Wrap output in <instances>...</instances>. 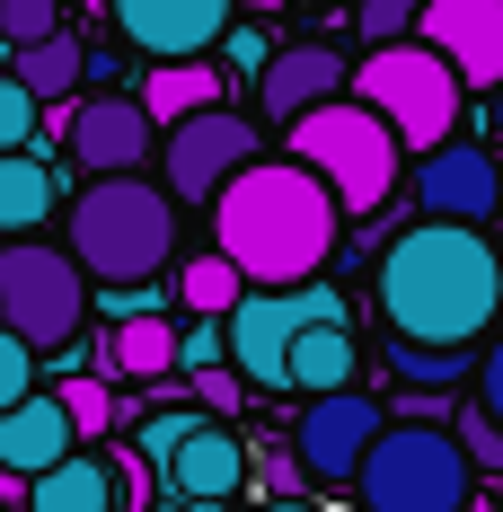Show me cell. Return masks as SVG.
<instances>
[{
    "label": "cell",
    "instance_id": "obj_1",
    "mask_svg": "<svg viewBox=\"0 0 503 512\" xmlns=\"http://www.w3.org/2000/svg\"><path fill=\"white\" fill-rule=\"evenodd\" d=\"M380 318L398 345L468 354L503 318V248L477 221H415L380 248Z\"/></svg>",
    "mask_w": 503,
    "mask_h": 512
},
{
    "label": "cell",
    "instance_id": "obj_2",
    "mask_svg": "<svg viewBox=\"0 0 503 512\" xmlns=\"http://www.w3.org/2000/svg\"><path fill=\"white\" fill-rule=\"evenodd\" d=\"M336 230H345V204L301 159H248L212 195V248L239 265V283H265V292L309 283L336 256Z\"/></svg>",
    "mask_w": 503,
    "mask_h": 512
},
{
    "label": "cell",
    "instance_id": "obj_3",
    "mask_svg": "<svg viewBox=\"0 0 503 512\" xmlns=\"http://www.w3.org/2000/svg\"><path fill=\"white\" fill-rule=\"evenodd\" d=\"M62 230H71L80 274H98V283H151L177 256V195L151 186L142 168H115V177L80 186V204L62 212Z\"/></svg>",
    "mask_w": 503,
    "mask_h": 512
},
{
    "label": "cell",
    "instance_id": "obj_4",
    "mask_svg": "<svg viewBox=\"0 0 503 512\" xmlns=\"http://www.w3.org/2000/svg\"><path fill=\"white\" fill-rule=\"evenodd\" d=\"M353 495H362V512H459L477 495V468H468L451 424L398 415L371 433V451L353 468Z\"/></svg>",
    "mask_w": 503,
    "mask_h": 512
},
{
    "label": "cell",
    "instance_id": "obj_5",
    "mask_svg": "<svg viewBox=\"0 0 503 512\" xmlns=\"http://www.w3.org/2000/svg\"><path fill=\"white\" fill-rule=\"evenodd\" d=\"M283 133H292V159L318 168L327 195H336L345 212H380L389 195H398V159L406 151H398V133L353 98V89H345V98H318L309 115H292Z\"/></svg>",
    "mask_w": 503,
    "mask_h": 512
},
{
    "label": "cell",
    "instance_id": "obj_6",
    "mask_svg": "<svg viewBox=\"0 0 503 512\" xmlns=\"http://www.w3.org/2000/svg\"><path fill=\"white\" fill-rule=\"evenodd\" d=\"M345 89L398 133V151H433V142H451V124H459V71L424 45V36H415V45H406V36L371 45L353 62Z\"/></svg>",
    "mask_w": 503,
    "mask_h": 512
},
{
    "label": "cell",
    "instance_id": "obj_7",
    "mask_svg": "<svg viewBox=\"0 0 503 512\" xmlns=\"http://www.w3.org/2000/svg\"><path fill=\"white\" fill-rule=\"evenodd\" d=\"M89 318V274L71 248H45V239H9L0 248V327L27 336L36 354H62Z\"/></svg>",
    "mask_w": 503,
    "mask_h": 512
},
{
    "label": "cell",
    "instance_id": "obj_8",
    "mask_svg": "<svg viewBox=\"0 0 503 512\" xmlns=\"http://www.w3.org/2000/svg\"><path fill=\"white\" fill-rule=\"evenodd\" d=\"M309 318H345V301L309 274V283H248L239 301L221 309V336H230V371L256 380V389H292L283 380V354H292V336H301Z\"/></svg>",
    "mask_w": 503,
    "mask_h": 512
},
{
    "label": "cell",
    "instance_id": "obj_9",
    "mask_svg": "<svg viewBox=\"0 0 503 512\" xmlns=\"http://www.w3.org/2000/svg\"><path fill=\"white\" fill-rule=\"evenodd\" d=\"M256 159V124L248 115H230V106H195V115H177L168 124V195L177 204H212L221 195V177H239Z\"/></svg>",
    "mask_w": 503,
    "mask_h": 512
},
{
    "label": "cell",
    "instance_id": "obj_10",
    "mask_svg": "<svg viewBox=\"0 0 503 512\" xmlns=\"http://www.w3.org/2000/svg\"><path fill=\"white\" fill-rule=\"evenodd\" d=\"M380 424H389L380 398H362V389H318L309 415L292 424V451H301L309 486H353V468H362V451H371Z\"/></svg>",
    "mask_w": 503,
    "mask_h": 512
},
{
    "label": "cell",
    "instance_id": "obj_11",
    "mask_svg": "<svg viewBox=\"0 0 503 512\" xmlns=\"http://www.w3.org/2000/svg\"><path fill=\"white\" fill-rule=\"evenodd\" d=\"M415 36L459 71V89H503V0H424Z\"/></svg>",
    "mask_w": 503,
    "mask_h": 512
},
{
    "label": "cell",
    "instance_id": "obj_12",
    "mask_svg": "<svg viewBox=\"0 0 503 512\" xmlns=\"http://www.w3.org/2000/svg\"><path fill=\"white\" fill-rule=\"evenodd\" d=\"M415 204L433 212V221H495L503 212L495 151H477V142H433L424 168H415Z\"/></svg>",
    "mask_w": 503,
    "mask_h": 512
},
{
    "label": "cell",
    "instance_id": "obj_13",
    "mask_svg": "<svg viewBox=\"0 0 503 512\" xmlns=\"http://www.w3.org/2000/svg\"><path fill=\"white\" fill-rule=\"evenodd\" d=\"M115 9V36L142 45L151 62H186V53H212L221 27H230V0H106Z\"/></svg>",
    "mask_w": 503,
    "mask_h": 512
},
{
    "label": "cell",
    "instance_id": "obj_14",
    "mask_svg": "<svg viewBox=\"0 0 503 512\" xmlns=\"http://www.w3.org/2000/svg\"><path fill=\"white\" fill-rule=\"evenodd\" d=\"M62 142H71V159L89 168V177H115V168H142L151 159V106L142 98H80L71 106V124H62Z\"/></svg>",
    "mask_w": 503,
    "mask_h": 512
},
{
    "label": "cell",
    "instance_id": "obj_15",
    "mask_svg": "<svg viewBox=\"0 0 503 512\" xmlns=\"http://www.w3.org/2000/svg\"><path fill=\"white\" fill-rule=\"evenodd\" d=\"M248 486V451H239V433L212 415V424H195L168 460H159V495H186V504H230Z\"/></svg>",
    "mask_w": 503,
    "mask_h": 512
},
{
    "label": "cell",
    "instance_id": "obj_16",
    "mask_svg": "<svg viewBox=\"0 0 503 512\" xmlns=\"http://www.w3.org/2000/svg\"><path fill=\"white\" fill-rule=\"evenodd\" d=\"M345 53L336 45H283L265 53V71H256V115H274V124H292V115H309L318 98H345Z\"/></svg>",
    "mask_w": 503,
    "mask_h": 512
},
{
    "label": "cell",
    "instance_id": "obj_17",
    "mask_svg": "<svg viewBox=\"0 0 503 512\" xmlns=\"http://www.w3.org/2000/svg\"><path fill=\"white\" fill-rule=\"evenodd\" d=\"M71 451H80V433H71V415H62L53 389H27L18 407H0V468L9 477H45Z\"/></svg>",
    "mask_w": 503,
    "mask_h": 512
},
{
    "label": "cell",
    "instance_id": "obj_18",
    "mask_svg": "<svg viewBox=\"0 0 503 512\" xmlns=\"http://www.w3.org/2000/svg\"><path fill=\"white\" fill-rule=\"evenodd\" d=\"M98 371H115V380H168L177 371V318H159V309L115 318L106 345H98Z\"/></svg>",
    "mask_w": 503,
    "mask_h": 512
},
{
    "label": "cell",
    "instance_id": "obj_19",
    "mask_svg": "<svg viewBox=\"0 0 503 512\" xmlns=\"http://www.w3.org/2000/svg\"><path fill=\"white\" fill-rule=\"evenodd\" d=\"M27 512H115V468H106V451H71L45 477H27Z\"/></svg>",
    "mask_w": 503,
    "mask_h": 512
},
{
    "label": "cell",
    "instance_id": "obj_20",
    "mask_svg": "<svg viewBox=\"0 0 503 512\" xmlns=\"http://www.w3.org/2000/svg\"><path fill=\"white\" fill-rule=\"evenodd\" d=\"M45 221H53V168H45L36 142H18V151H0V230L27 239Z\"/></svg>",
    "mask_w": 503,
    "mask_h": 512
},
{
    "label": "cell",
    "instance_id": "obj_21",
    "mask_svg": "<svg viewBox=\"0 0 503 512\" xmlns=\"http://www.w3.org/2000/svg\"><path fill=\"white\" fill-rule=\"evenodd\" d=\"M283 380H292L301 398L345 389V380H353V336H345V318H309L301 336H292V354H283Z\"/></svg>",
    "mask_w": 503,
    "mask_h": 512
},
{
    "label": "cell",
    "instance_id": "obj_22",
    "mask_svg": "<svg viewBox=\"0 0 503 512\" xmlns=\"http://www.w3.org/2000/svg\"><path fill=\"white\" fill-rule=\"evenodd\" d=\"M9 71L36 89V106H62L80 80H89V45L71 36V27H53V36H36V45H18L9 53Z\"/></svg>",
    "mask_w": 503,
    "mask_h": 512
},
{
    "label": "cell",
    "instance_id": "obj_23",
    "mask_svg": "<svg viewBox=\"0 0 503 512\" xmlns=\"http://www.w3.org/2000/svg\"><path fill=\"white\" fill-rule=\"evenodd\" d=\"M142 106H151V124H177V115H195V106H221V71H212L203 53H186V62H151Z\"/></svg>",
    "mask_w": 503,
    "mask_h": 512
},
{
    "label": "cell",
    "instance_id": "obj_24",
    "mask_svg": "<svg viewBox=\"0 0 503 512\" xmlns=\"http://www.w3.org/2000/svg\"><path fill=\"white\" fill-rule=\"evenodd\" d=\"M239 292H248V283H239V265H230L221 248H212V256H186V265H177V301L195 309V318H221Z\"/></svg>",
    "mask_w": 503,
    "mask_h": 512
},
{
    "label": "cell",
    "instance_id": "obj_25",
    "mask_svg": "<svg viewBox=\"0 0 503 512\" xmlns=\"http://www.w3.org/2000/svg\"><path fill=\"white\" fill-rule=\"evenodd\" d=\"M53 398H62V415H71V433H80V442H89V433L106 442V424H124V398H106L98 371H89V380H62Z\"/></svg>",
    "mask_w": 503,
    "mask_h": 512
},
{
    "label": "cell",
    "instance_id": "obj_26",
    "mask_svg": "<svg viewBox=\"0 0 503 512\" xmlns=\"http://www.w3.org/2000/svg\"><path fill=\"white\" fill-rule=\"evenodd\" d=\"M106 468H115V512H151L159 504V468L124 442H106Z\"/></svg>",
    "mask_w": 503,
    "mask_h": 512
},
{
    "label": "cell",
    "instance_id": "obj_27",
    "mask_svg": "<svg viewBox=\"0 0 503 512\" xmlns=\"http://www.w3.org/2000/svg\"><path fill=\"white\" fill-rule=\"evenodd\" d=\"M459 451H468V468H477V477H503V424L486 407H459Z\"/></svg>",
    "mask_w": 503,
    "mask_h": 512
},
{
    "label": "cell",
    "instance_id": "obj_28",
    "mask_svg": "<svg viewBox=\"0 0 503 512\" xmlns=\"http://www.w3.org/2000/svg\"><path fill=\"white\" fill-rule=\"evenodd\" d=\"M18 142H36V89L18 71H0V151H18Z\"/></svg>",
    "mask_w": 503,
    "mask_h": 512
},
{
    "label": "cell",
    "instance_id": "obj_29",
    "mask_svg": "<svg viewBox=\"0 0 503 512\" xmlns=\"http://www.w3.org/2000/svg\"><path fill=\"white\" fill-rule=\"evenodd\" d=\"M203 415H186V407H159V415H142V433H133V451H142V460H168V451H177V442H186V433H195Z\"/></svg>",
    "mask_w": 503,
    "mask_h": 512
},
{
    "label": "cell",
    "instance_id": "obj_30",
    "mask_svg": "<svg viewBox=\"0 0 503 512\" xmlns=\"http://www.w3.org/2000/svg\"><path fill=\"white\" fill-rule=\"evenodd\" d=\"M53 27H62V0H0V36L9 45H36Z\"/></svg>",
    "mask_w": 503,
    "mask_h": 512
},
{
    "label": "cell",
    "instance_id": "obj_31",
    "mask_svg": "<svg viewBox=\"0 0 503 512\" xmlns=\"http://www.w3.org/2000/svg\"><path fill=\"white\" fill-rule=\"evenodd\" d=\"M389 362H398L406 380H433V389L468 371V354H442V345H398V336H389Z\"/></svg>",
    "mask_w": 503,
    "mask_h": 512
},
{
    "label": "cell",
    "instance_id": "obj_32",
    "mask_svg": "<svg viewBox=\"0 0 503 512\" xmlns=\"http://www.w3.org/2000/svg\"><path fill=\"white\" fill-rule=\"evenodd\" d=\"M195 398H203V415H221V424H230V415L248 407V380H239L230 362H203V371H195Z\"/></svg>",
    "mask_w": 503,
    "mask_h": 512
},
{
    "label": "cell",
    "instance_id": "obj_33",
    "mask_svg": "<svg viewBox=\"0 0 503 512\" xmlns=\"http://www.w3.org/2000/svg\"><path fill=\"white\" fill-rule=\"evenodd\" d=\"M27 389H36V345H27V336H9V327H0V407H18V398H27Z\"/></svg>",
    "mask_w": 503,
    "mask_h": 512
},
{
    "label": "cell",
    "instance_id": "obj_34",
    "mask_svg": "<svg viewBox=\"0 0 503 512\" xmlns=\"http://www.w3.org/2000/svg\"><path fill=\"white\" fill-rule=\"evenodd\" d=\"M203 362H230V336H221V318H195V327H177V371H203Z\"/></svg>",
    "mask_w": 503,
    "mask_h": 512
},
{
    "label": "cell",
    "instance_id": "obj_35",
    "mask_svg": "<svg viewBox=\"0 0 503 512\" xmlns=\"http://www.w3.org/2000/svg\"><path fill=\"white\" fill-rule=\"evenodd\" d=\"M415 9H424V0H362L353 18H362L371 45H389V36H415Z\"/></svg>",
    "mask_w": 503,
    "mask_h": 512
},
{
    "label": "cell",
    "instance_id": "obj_36",
    "mask_svg": "<svg viewBox=\"0 0 503 512\" xmlns=\"http://www.w3.org/2000/svg\"><path fill=\"white\" fill-rule=\"evenodd\" d=\"M477 407H486V415L503 424V336L486 345V354H477Z\"/></svg>",
    "mask_w": 503,
    "mask_h": 512
},
{
    "label": "cell",
    "instance_id": "obj_37",
    "mask_svg": "<svg viewBox=\"0 0 503 512\" xmlns=\"http://www.w3.org/2000/svg\"><path fill=\"white\" fill-rule=\"evenodd\" d=\"M256 477H265V495H301V486H309V468H301V451H274V460L256 468Z\"/></svg>",
    "mask_w": 503,
    "mask_h": 512
},
{
    "label": "cell",
    "instance_id": "obj_38",
    "mask_svg": "<svg viewBox=\"0 0 503 512\" xmlns=\"http://www.w3.org/2000/svg\"><path fill=\"white\" fill-rule=\"evenodd\" d=\"M221 53H230V62H239V71H265V36H256V27H221Z\"/></svg>",
    "mask_w": 503,
    "mask_h": 512
},
{
    "label": "cell",
    "instance_id": "obj_39",
    "mask_svg": "<svg viewBox=\"0 0 503 512\" xmlns=\"http://www.w3.org/2000/svg\"><path fill=\"white\" fill-rule=\"evenodd\" d=\"M265 512H318V504H301V495H274V504H265Z\"/></svg>",
    "mask_w": 503,
    "mask_h": 512
},
{
    "label": "cell",
    "instance_id": "obj_40",
    "mask_svg": "<svg viewBox=\"0 0 503 512\" xmlns=\"http://www.w3.org/2000/svg\"><path fill=\"white\" fill-rule=\"evenodd\" d=\"M151 512H195V504H186V495H159V504Z\"/></svg>",
    "mask_w": 503,
    "mask_h": 512
},
{
    "label": "cell",
    "instance_id": "obj_41",
    "mask_svg": "<svg viewBox=\"0 0 503 512\" xmlns=\"http://www.w3.org/2000/svg\"><path fill=\"white\" fill-rule=\"evenodd\" d=\"M9 53H18V45H9V36H0V71H9Z\"/></svg>",
    "mask_w": 503,
    "mask_h": 512
}]
</instances>
